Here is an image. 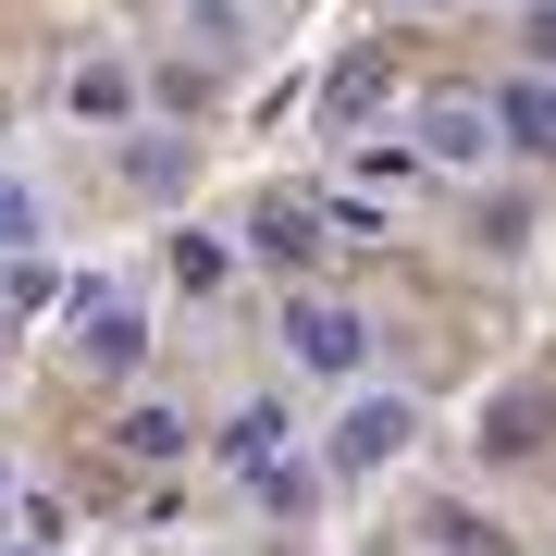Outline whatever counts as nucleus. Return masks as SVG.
I'll return each instance as SVG.
<instances>
[{
    "label": "nucleus",
    "instance_id": "nucleus-1",
    "mask_svg": "<svg viewBox=\"0 0 556 556\" xmlns=\"http://www.w3.org/2000/svg\"><path fill=\"white\" fill-rule=\"evenodd\" d=\"M50 309H62V358H75L87 383H137V358H149V298H137V285L87 273V285H62Z\"/></svg>",
    "mask_w": 556,
    "mask_h": 556
},
{
    "label": "nucleus",
    "instance_id": "nucleus-2",
    "mask_svg": "<svg viewBox=\"0 0 556 556\" xmlns=\"http://www.w3.org/2000/svg\"><path fill=\"white\" fill-rule=\"evenodd\" d=\"M371 334H383V321L358 298H309V285H285V309H273V358L309 371V383H358V371H371Z\"/></svg>",
    "mask_w": 556,
    "mask_h": 556
},
{
    "label": "nucleus",
    "instance_id": "nucleus-3",
    "mask_svg": "<svg viewBox=\"0 0 556 556\" xmlns=\"http://www.w3.org/2000/svg\"><path fill=\"white\" fill-rule=\"evenodd\" d=\"M408 445H420V396H408V383H371V371H358V383H346V408H334V433H321V470H334V482H371V470H396Z\"/></svg>",
    "mask_w": 556,
    "mask_h": 556
},
{
    "label": "nucleus",
    "instance_id": "nucleus-4",
    "mask_svg": "<svg viewBox=\"0 0 556 556\" xmlns=\"http://www.w3.org/2000/svg\"><path fill=\"white\" fill-rule=\"evenodd\" d=\"M495 87H420L408 112V161H433V174H495Z\"/></svg>",
    "mask_w": 556,
    "mask_h": 556
},
{
    "label": "nucleus",
    "instance_id": "nucleus-5",
    "mask_svg": "<svg viewBox=\"0 0 556 556\" xmlns=\"http://www.w3.org/2000/svg\"><path fill=\"white\" fill-rule=\"evenodd\" d=\"M62 112H75L87 137H124V124H149V75L124 50H87L75 75H62Z\"/></svg>",
    "mask_w": 556,
    "mask_h": 556
},
{
    "label": "nucleus",
    "instance_id": "nucleus-6",
    "mask_svg": "<svg viewBox=\"0 0 556 556\" xmlns=\"http://www.w3.org/2000/svg\"><path fill=\"white\" fill-rule=\"evenodd\" d=\"M495 137H507V149H532V161H556V75H544V62L495 75Z\"/></svg>",
    "mask_w": 556,
    "mask_h": 556
},
{
    "label": "nucleus",
    "instance_id": "nucleus-7",
    "mask_svg": "<svg viewBox=\"0 0 556 556\" xmlns=\"http://www.w3.org/2000/svg\"><path fill=\"white\" fill-rule=\"evenodd\" d=\"M124 186H137V199H186V186H199V137L124 124Z\"/></svg>",
    "mask_w": 556,
    "mask_h": 556
},
{
    "label": "nucleus",
    "instance_id": "nucleus-8",
    "mask_svg": "<svg viewBox=\"0 0 556 556\" xmlns=\"http://www.w3.org/2000/svg\"><path fill=\"white\" fill-rule=\"evenodd\" d=\"M248 248H260V260H285V273H309V260L334 248V223H321L309 199H260V223H248Z\"/></svg>",
    "mask_w": 556,
    "mask_h": 556
},
{
    "label": "nucleus",
    "instance_id": "nucleus-9",
    "mask_svg": "<svg viewBox=\"0 0 556 556\" xmlns=\"http://www.w3.org/2000/svg\"><path fill=\"white\" fill-rule=\"evenodd\" d=\"M285 433H298V420H285V396H248V408H223L211 457H223V470H260V457H285Z\"/></svg>",
    "mask_w": 556,
    "mask_h": 556
},
{
    "label": "nucleus",
    "instance_id": "nucleus-10",
    "mask_svg": "<svg viewBox=\"0 0 556 556\" xmlns=\"http://www.w3.org/2000/svg\"><path fill=\"white\" fill-rule=\"evenodd\" d=\"M25 248H50V186L25 161H0V260H25Z\"/></svg>",
    "mask_w": 556,
    "mask_h": 556
},
{
    "label": "nucleus",
    "instance_id": "nucleus-11",
    "mask_svg": "<svg viewBox=\"0 0 556 556\" xmlns=\"http://www.w3.org/2000/svg\"><path fill=\"white\" fill-rule=\"evenodd\" d=\"M248 482H260V507H273V519H309V507H321V482H334V470H321V457H298V445H285V457H260Z\"/></svg>",
    "mask_w": 556,
    "mask_h": 556
},
{
    "label": "nucleus",
    "instance_id": "nucleus-12",
    "mask_svg": "<svg viewBox=\"0 0 556 556\" xmlns=\"http://www.w3.org/2000/svg\"><path fill=\"white\" fill-rule=\"evenodd\" d=\"M112 445H124V457H149V470H161V457H186V408H161V396H137V408L112 420Z\"/></svg>",
    "mask_w": 556,
    "mask_h": 556
},
{
    "label": "nucleus",
    "instance_id": "nucleus-13",
    "mask_svg": "<svg viewBox=\"0 0 556 556\" xmlns=\"http://www.w3.org/2000/svg\"><path fill=\"white\" fill-rule=\"evenodd\" d=\"M186 50L199 62H248V0H186Z\"/></svg>",
    "mask_w": 556,
    "mask_h": 556
},
{
    "label": "nucleus",
    "instance_id": "nucleus-14",
    "mask_svg": "<svg viewBox=\"0 0 556 556\" xmlns=\"http://www.w3.org/2000/svg\"><path fill=\"white\" fill-rule=\"evenodd\" d=\"M482 445H495V457H532L544 445V408L532 396H495V408H482Z\"/></svg>",
    "mask_w": 556,
    "mask_h": 556
},
{
    "label": "nucleus",
    "instance_id": "nucleus-15",
    "mask_svg": "<svg viewBox=\"0 0 556 556\" xmlns=\"http://www.w3.org/2000/svg\"><path fill=\"white\" fill-rule=\"evenodd\" d=\"M433 556H507V532H482L470 507H433Z\"/></svg>",
    "mask_w": 556,
    "mask_h": 556
},
{
    "label": "nucleus",
    "instance_id": "nucleus-16",
    "mask_svg": "<svg viewBox=\"0 0 556 556\" xmlns=\"http://www.w3.org/2000/svg\"><path fill=\"white\" fill-rule=\"evenodd\" d=\"M174 273H186V285H199V298H211V285L236 273V248H223V236H174Z\"/></svg>",
    "mask_w": 556,
    "mask_h": 556
},
{
    "label": "nucleus",
    "instance_id": "nucleus-17",
    "mask_svg": "<svg viewBox=\"0 0 556 556\" xmlns=\"http://www.w3.org/2000/svg\"><path fill=\"white\" fill-rule=\"evenodd\" d=\"M519 62H544V75H556V0H519Z\"/></svg>",
    "mask_w": 556,
    "mask_h": 556
},
{
    "label": "nucleus",
    "instance_id": "nucleus-18",
    "mask_svg": "<svg viewBox=\"0 0 556 556\" xmlns=\"http://www.w3.org/2000/svg\"><path fill=\"white\" fill-rule=\"evenodd\" d=\"M321 223H334V248H383V211H371V199H334Z\"/></svg>",
    "mask_w": 556,
    "mask_h": 556
},
{
    "label": "nucleus",
    "instance_id": "nucleus-19",
    "mask_svg": "<svg viewBox=\"0 0 556 556\" xmlns=\"http://www.w3.org/2000/svg\"><path fill=\"white\" fill-rule=\"evenodd\" d=\"M383 13H470V0H383Z\"/></svg>",
    "mask_w": 556,
    "mask_h": 556
},
{
    "label": "nucleus",
    "instance_id": "nucleus-20",
    "mask_svg": "<svg viewBox=\"0 0 556 556\" xmlns=\"http://www.w3.org/2000/svg\"><path fill=\"white\" fill-rule=\"evenodd\" d=\"M0 137H13V87H0Z\"/></svg>",
    "mask_w": 556,
    "mask_h": 556
},
{
    "label": "nucleus",
    "instance_id": "nucleus-21",
    "mask_svg": "<svg viewBox=\"0 0 556 556\" xmlns=\"http://www.w3.org/2000/svg\"><path fill=\"white\" fill-rule=\"evenodd\" d=\"M0 556H25V544H0Z\"/></svg>",
    "mask_w": 556,
    "mask_h": 556
}]
</instances>
